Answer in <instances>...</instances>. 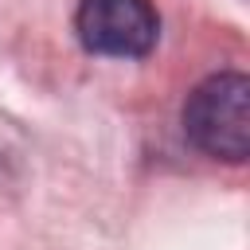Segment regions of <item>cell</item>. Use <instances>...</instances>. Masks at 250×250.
Instances as JSON below:
<instances>
[{"label": "cell", "mask_w": 250, "mask_h": 250, "mask_svg": "<svg viewBox=\"0 0 250 250\" xmlns=\"http://www.w3.org/2000/svg\"><path fill=\"white\" fill-rule=\"evenodd\" d=\"M184 137L211 160L242 164L250 156V78L219 70L184 102Z\"/></svg>", "instance_id": "cell-1"}, {"label": "cell", "mask_w": 250, "mask_h": 250, "mask_svg": "<svg viewBox=\"0 0 250 250\" xmlns=\"http://www.w3.org/2000/svg\"><path fill=\"white\" fill-rule=\"evenodd\" d=\"M74 31L90 55L145 59L160 39V16L148 0H82Z\"/></svg>", "instance_id": "cell-2"}]
</instances>
